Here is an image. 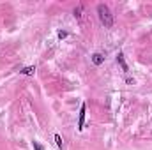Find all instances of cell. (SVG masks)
<instances>
[{"label":"cell","mask_w":152,"mask_h":150,"mask_svg":"<svg viewBox=\"0 0 152 150\" xmlns=\"http://www.w3.org/2000/svg\"><path fill=\"white\" fill-rule=\"evenodd\" d=\"M97 14H99L101 23H103L106 28H112V27H113V14H112V11L108 9V5L99 4V5H97Z\"/></svg>","instance_id":"cell-1"},{"label":"cell","mask_w":152,"mask_h":150,"mask_svg":"<svg viewBox=\"0 0 152 150\" xmlns=\"http://www.w3.org/2000/svg\"><path fill=\"white\" fill-rule=\"evenodd\" d=\"M85 113H87V106L81 104V108H80V118H78V129H80V131H81L83 125H85Z\"/></svg>","instance_id":"cell-2"},{"label":"cell","mask_w":152,"mask_h":150,"mask_svg":"<svg viewBox=\"0 0 152 150\" xmlns=\"http://www.w3.org/2000/svg\"><path fill=\"white\" fill-rule=\"evenodd\" d=\"M117 62H118V66L122 67L124 73L129 71V67H127V64H126V60H124V53H118V55H117Z\"/></svg>","instance_id":"cell-3"},{"label":"cell","mask_w":152,"mask_h":150,"mask_svg":"<svg viewBox=\"0 0 152 150\" xmlns=\"http://www.w3.org/2000/svg\"><path fill=\"white\" fill-rule=\"evenodd\" d=\"M92 62H94L96 66H101V64L104 62V55H103V53H94V55H92Z\"/></svg>","instance_id":"cell-4"},{"label":"cell","mask_w":152,"mask_h":150,"mask_svg":"<svg viewBox=\"0 0 152 150\" xmlns=\"http://www.w3.org/2000/svg\"><path fill=\"white\" fill-rule=\"evenodd\" d=\"M20 73H21V74H27V76H32L36 73V67H32V66H30V67H23Z\"/></svg>","instance_id":"cell-5"},{"label":"cell","mask_w":152,"mask_h":150,"mask_svg":"<svg viewBox=\"0 0 152 150\" xmlns=\"http://www.w3.org/2000/svg\"><path fill=\"white\" fill-rule=\"evenodd\" d=\"M55 141H57V147H58V149H62V145H64V141H62V138H60V134H55Z\"/></svg>","instance_id":"cell-6"},{"label":"cell","mask_w":152,"mask_h":150,"mask_svg":"<svg viewBox=\"0 0 152 150\" xmlns=\"http://www.w3.org/2000/svg\"><path fill=\"white\" fill-rule=\"evenodd\" d=\"M81 9H83L81 5H78V7H76V9H75V18H78V20L81 18Z\"/></svg>","instance_id":"cell-7"},{"label":"cell","mask_w":152,"mask_h":150,"mask_svg":"<svg viewBox=\"0 0 152 150\" xmlns=\"http://www.w3.org/2000/svg\"><path fill=\"white\" fill-rule=\"evenodd\" d=\"M67 36H69V32H67V30H60V32H58V39H66Z\"/></svg>","instance_id":"cell-8"},{"label":"cell","mask_w":152,"mask_h":150,"mask_svg":"<svg viewBox=\"0 0 152 150\" xmlns=\"http://www.w3.org/2000/svg\"><path fill=\"white\" fill-rule=\"evenodd\" d=\"M32 145H34V149H36V150H44V147H42L39 141H32Z\"/></svg>","instance_id":"cell-9"}]
</instances>
